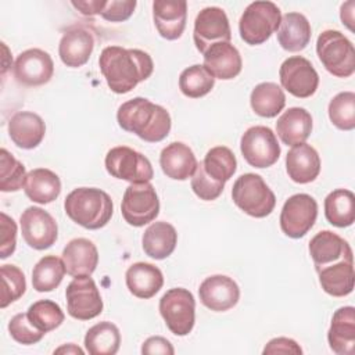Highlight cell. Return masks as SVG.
I'll list each match as a JSON object with an SVG mask.
<instances>
[{
	"mask_svg": "<svg viewBox=\"0 0 355 355\" xmlns=\"http://www.w3.org/2000/svg\"><path fill=\"white\" fill-rule=\"evenodd\" d=\"M19 225L25 243L33 250H47L57 241V222L40 207H28L19 218Z\"/></svg>",
	"mask_w": 355,
	"mask_h": 355,
	"instance_id": "cell-15",
	"label": "cell"
},
{
	"mask_svg": "<svg viewBox=\"0 0 355 355\" xmlns=\"http://www.w3.org/2000/svg\"><path fill=\"white\" fill-rule=\"evenodd\" d=\"M309 255L316 272L344 259H354L349 244L331 230L316 233L309 241Z\"/></svg>",
	"mask_w": 355,
	"mask_h": 355,
	"instance_id": "cell-18",
	"label": "cell"
},
{
	"mask_svg": "<svg viewBox=\"0 0 355 355\" xmlns=\"http://www.w3.org/2000/svg\"><path fill=\"white\" fill-rule=\"evenodd\" d=\"M62 262L69 276H90L98 263V251L89 239H73L62 250Z\"/></svg>",
	"mask_w": 355,
	"mask_h": 355,
	"instance_id": "cell-22",
	"label": "cell"
},
{
	"mask_svg": "<svg viewBox=\"0 0 355 355\" xmlns=\"http://www.w3.org/2000/svg\"><path fill=\"white\" fill-rule=\"evenodd\" d=\"M153 19L164 39L176 40L186 28L187 3L184 0H155L153 3Z\"/></svg>",
	"mask_w": 355,
	"mask_h": 355,
	"instance_id": "cell-19",
	"label": "cell"
},
{
	"mask_svg": "<svg viewBox=\"0 0 355 355\" xmlns=\"http://www.w3.org/2000/svg\"><path fill=\"white\" fill-rule=\"evenodd\" d=\"M280 83L290 94L298 98H308L315 94L319 86V75L309 60L302 55L286 58L279 69Z\"/></svg>",
	"mask_w": 355,
	"mask_h": 355,
	"instance_id": "cell-14",
	"label": "cell"
},
{
	"mask_svg": "<svg viewBox=\"0 0 355 355\" xmlns=\"http://www.w3.org/2000/svg\"><path fill=\"white\" fill-rule=\"evenodd\" d=\"M312 132V116L302 107H291L284 111L276 122V133L286 146L305 143Z\"/></svg>",
	"mask_w": 355,
	"mask_h": 355,
	"instance_id": "cell-27",
	"label": "cell"
},
{
	"mask_svg": "<svg viewBox=\"0 0 355 355\" xmlns=\"http://www.w3.org/2000/svg\"><path fill=\"white\" fill-rule=\"evenodd\" d=\"M329 118L340 130H352L355 128V93L341 92L329 103Z\"/></svg>",
	"mask_w": 355,
	"mask_h": 355,
	"instance_id": "cell-40",
	"label": "cell"
},
{
	"mask_svg": "<svg viewBox=\"0 0 355 355\" xmlns=\"http://www.w3.org/2000/svg\"><path fill=\"white\" fill-rule=\"evenodd\" d=\"M46 135V123L32 111H18L8 121V136L12 143L24 150L37 147Z\"/></svg>",
	"mask_w": 355,
	"mask_h": 355,
	"instance_id": "cell-21",
	"label": "cell"
},
{
	"mask_svg": "<svg viewBox=\"0 0 355 355\" xmlns=\"http://www.w3.org/2000/svg\"><path fill=\"white\" fill-rule=\"evenodd\" d=\"M191 189L200 200L212 201V200H216L222 194V191L225 189V183H219V182L214 180L205 172L202 162H198L197 168L191 176Z\"/></svg>",
	"mask_w": 355,
	"mask_h": 355,
	"instance_id": "cell-44",
	"label": "cell"
},
{
	"mask_svg": "<svg viewBox=\"0 0 355 355\" xmlns=\"http://www.w3.org/2000/svg\"><path fill=\"white\" fill-rule=\"evenodd\" d=\"M116 121L123 130L148 143L164 140L172 126L169 112L144 97H133L122 103L116 111Z\"/></svg>",
	"mask_w": 355,
	"mask_h": 355,
	"instance_id": "cell-2",
	"label": "cell"
},
{
	"mask_svg": "<svg viewBox=\"0 0 355 355\" xmlns=\"http://www.w3.org/2000/svg\"><path fill=\"white\" fill-rule=\"evenodd\" d=\"M316 54L327 72L349 78L355 72V49L340 31H323L316 40Z\"/></svg>",
	"mask_w": 355,
	"mask_h": 355,
	"instance_id": "cell-5",
	"label": "cell"
},
{
	"mask_svg": "<svg viewBox=\"0 0 355 355\" xmlns=\"http://www.w3.org/2000/svg\"><path fill=\"white\" fill-rule=\"evenodd\" d=\"M94 49L93 33L83 26H72L65 31L58 44V55L64 65L79 68L85 65Z\"/></svg>",
	"mask_w": 355,
	"mask_h": 355,
	"instance_id": "cell-20",
	"label": "cell"
},
{
	"mask_svg": "<svg viewBox=\"0 0 355 355\" xmlns=\"http://www.w3.org/2000/svg\"><path fill=\"white\" fill-rule=\"evenodd\" d=\"M319 283L324 293L333 297H345L352 293L355 284L354 259H344L318 272Z\"/></svg>",
	"mask_w": 355,
	"mask_h": 355,
	"instance_id": "cell-32",
	"label": "cell"
},
{
	"mask_svg": "<svg viewBox=\"0 0 355 355\" xmlns=\"http://www.w3.org/2000/svg\"><path fill=\"white\" fill-rule=\"evenodd\" d=\"M202 55V65L214 78L229 80L241 72V55L230 43H216L211 46Z\"/></svg>",
	"mask_w": 355,
	"mask_h": 355,
	"instance_id": "cell-24",
	"label": "cell"
},
{
	"mask_svg": "<svg viewBox=\"0 0 355 355\" xmlns=\"http://www.w3.org/2000/svg\"><path fill=\"white\" fill-rule=\"evenodd\" d=\"M265 355L266 354H302L301 347L294 341L293 338L287 337H276L272 338L263 348L262 351Z\"/></svg>",
	"mask_w": 355,
	"mask_h": 355,
	"instance_id": "cell-47",
	"label": "cell"
},
{
	"mask_svg": "<svg viewBox=\"0 0 355 355\" xmlns=\"http://www.w3.org/2000/svg\"><path fill=\"white\" fill-rule=\"evenodd\" d=\"M200 301L214 312H225L236 306L240 298L239 284L226 275H212L198 287Z\"/></svg>",
	"mask_w": 355,
	"mask_h": 355,
	"instance_id": "cell-17",
	"label": "cell"
},
{
	"mask_svg": "<svg viewBox=\"0 0 355 355\" xmlns=\"http://www.w3.org/2000/svg\"><path fill=\"white\" fill-rule=\"evenodd\" d=\"M159 313L175 336H187L196 322V300L183 287L168 290L159 300Z\"/></svg>",
	"mask_w": 355,
	"mask_h": 355,
	"instance_id": "cell-7",
	"label": "cell"
},
{
	"mask_svg": "<svg viewBox=\"0 0 355 355\" xmlns=\"http://www.w3.org/2000/svg\"><path fill=\"white\" fill-rule=\"evenodd\" d=\"M327 341L333 352L338 355H352L355 349V308H338L327 331Z\"/></svg>",
	"mask_w": 355,
	"mask_h": 355,
	"instance_id": "cell-26",
	"label": "cell"
},
{
	"mask_svg": "<svg viewBox=\"0 0 355 355\" xmlns=\"http://www.w3.org/2000/svg\"><path fill=\"white\" fill-rule=\"evenodd\" d=\"M193 39L201 54L216 43H230L232 31L226 12L214 6L202 8L194 21Z\"/></svg>",
	"mask_w": 355,
	"mask_h": 355,
	"instance_id": "cell-13",
	"label": "cell"
},
{
	"mask_svg": "<svg viewBox=\"0 0 355 355\" xmlns=\"http://www.w3.org/2000/svg\"><path fill=\"white\" fill-rule=\"evenodd\" d=\"M0 258H8L17 247V223L6 212L0 214Z\"/></svg>",
	"mask_w": 355,
	"mask_h": 355,
	"instance_id": "cell-45",
	"label": "cell"
},
{
	"mask_svg": "<svg viewBox=\"0 0 355 355\" xmlns=\"http://www.w3.org/2000/svg\"><path fill=\"white\" fill-rule=\"evenodd\" d=\"M233 202L252 218H265L276 205V196L265 180L257 173H244L232 187Z\"/></svg>",
	"mask_w": 355,
	"mask_h": 355,
	"instance_id": "cell-4",
	"label": "cell"
},
{
	"mask_svg": "<svg viewBox=\"0 0 355 355\" xmlns=\"http://www.w3.org/2000/svg\"><path fill=\"white\" fill-rule=\"evenodd\" d=\"M312 36L311 24L301 12H287L282 15L277 28V42L286 51L297 53L304 50Z\"/></svg>",
	"mask_w": 355,
	"mask_h": 355,
	"instance_id": "cell-29",
	"label": "cell"
},
{
	"mask_svg": "<svg viewBox=\"0 0 355 355\" xmlns=\"http://www.w3.org/2000/svg\"><path fill=\"white\" fill-rule=\"evenodd\" d=\"M121 212L123 219L135 227L153 222L159 214V200L155 187L150 183H130L122 197Z\"/></svg>",
	"mask_w": 355,
	"mask_h": 355,
	"instance_id": "cell-8",
	"label": "cell"
},
{
	"mask_svg": "<svg viewBox=\"0 0 355 355\" xmlns=\"http://www.w3.org/2000/svg\"><path fill=\"white\" fill-rule=\"evenodd\" d=\"M201 162L205 172L219 183H226L237 169V161L233 151L225 146H216L208 150Z\"/></svg>",
	"mask_w": 355,
	"mask_h": 355,
	"instance_id": "cell-37",
	"label": "cell"
},
{
	"mask_svg": "<svg viewBox=\"0 0 355 355\" xmlns=\"http://www.w3.org/2000/svg\"><path fill=\"white\" fill-rule=\"evenodd\" d=\"M135 0H110L105 1L100 15L110 22L126 21L136 8Z\"/></svg>",
	"mask_w": 355,
	"mask_h": 355,
	"instance_id": "cell-46",
	"label": "cell"
},
{
	"mask_svg": "<svg viewBox=\"0 0 355 355\" xmlns=\"http://www.w3.org/2000/svg\"><path fill=\"white\" fill-rule=\"evenodd\" d=\"M252 111L262 118H275L286 105L283 89L273 82L258 83L250 96Z\"/></svg>",
	"mask_w": 355,
	"mask_h": 355,
	"instance_id": "cell-33",
	"label": "cell"
},
{
	"mask_svg": "<svg viewBox=\"0 0 355 355\" xmlns=\"http://www.w3.org/2000/svg\"><path fill=\"white\" fill-rule=\"evenodd\" d=\"M104 164L112 178L130 183H146L154 178L148 158L126 146H116L108 150Z\"/></svg>",
	"mask_w": 355,
	"mask_h": 355,
	"instance_id": "cell-9",
	"label": "cell"
},
{
	"mask_svg": "<svg viewBox=\"0 0 355 355\" xmlns=\"http://www.w3.org/2000/svg\"><path fill=\"white\" fill-rule=\"evenodd\" d=\"M280 8L272 1H254L248 4L239 21L241 39L251 46L265 43L280 25Z\"/></svg>",
	"mask_w": 355,
	"mask_h": 355,
	"instance_id": "cell-6",
	"label": "cell"
},
{
	"mask_svg": "<svg viewBox=\"0 0 355 355\" xmlns=\"http://www.w3.org/2000/svg\"><path fill=\"white\" fill-rule=\"evenodd\" d=\"M318 218L316 200L305 193H298L286 200L280 212V229L291 239L304 237Z\"/></svg>",
	"mask_w": 355,
	"mask_h": 355,
	"instance_id": "cell-11",
	"label": "cell"
},
{
	"mask_svg": "<svg viewBox=\"0 0 355 355\" xmlns=\"http://www.w3.org/2000/svg\"><path fill=\"white\" fill-rule=\"evenodd\" d=\"M24 191L33 202L50 204L61 193V180L55 172L47 168H36L26 173Z\"/></svg>",
	"mask_w": 355,
	"mask_h": 355,
	"instance_id": "cell-30",
	"label": "cell"
},
{
	"mask_svg": "<svg viewBox=\"0 0 355 355\" xmlns=\"http://www.w3.org/2000/svg\"><path fill=\"white\" fill-rule=\"evenodd\" d=\"M67 216L79 226L97 230L104 227L114 212L111 197L97 187L73 189L64 201Z\"/></svg>",
	"mask_w": 355,
	"mask_h": 355,
	"instance_id": "cell-3",
	"label": "cell"
},
{
	"mask_svg": "<svg viewBox=\"0 0 355 355\" xmlns=\"http://www.w3.org/2000/svg\"><path fill=\"white\" fill-rule=\"evenodd\" d=\"M125 282L130 294L141 300H148L161 290L164 276L155 265L148 262H136L128 268Z\"/></svg>",
	"mask_w": 355,
	"mask_h": 355,
	"instance_id": "cell-28",
	"label": "cell"
},
{
	"mask_svg": "<svg viewBox=\"0 0 355 355\" xmlns=\"http://www.w3.org/2000/svg\"><path fill=\"white\" fill-rule=\"evenodd\" d=\"M26 179V171L22 162H19L6 148L0 150V190L3 193L18 191Z\"/></svg>",
	"mask_w": 355,
	"mask_h": 355,
	"instance_id": "cell-41",
	"label": "cell"
},
{
	"mask_svg": "<svg viewBox=\"0 0 355 355\" xmlns=\"http://www.w3.org/2000/svg\"><path fill=\"white\" fill-rule=\"evenodd\" d=\"M178 233L176 229L164 220L151 223L143 233L141 247L146 255L153 259L168 258L176 247Z\"/></svg>",
	"mask_w": 355,
	"mask_h": 355,
	"instance_id": "cell-31",
	"label": "cell"
},
{
	"mask_svg": "<svg viewBox=\"0 0 355 355\" xmlns=\"http://www.w3.org/2000/svg\"><path fill=\"white\" fill-rule=\"evenodd\" d=\"M141 354H164V355H172L175 354V349L169 340L161 337V336H153L148 337L143 345H141Z\"/></svg>",
	"mask_w": 355,
	"mask_h": 355,
	"instance_id": "cell-48",
	"label": "cell"
},
{
	"mask_svg": "<svg viewBox=\"0 0 355 355\" xmlns=\"http://www.w3.org/2000/svg\"><path fill=\"white\" fill-rule=\"evenodd\" d=\"M10 336L22 345H32L39 343L46 333L36 329L28 318V313H17L8 322Z\"/></svg>",
	"mask_w": 355,
	"mask_h": 355,
	"instance_id": "cell-43",
	"label": "cell"
},
{
	"mask_svg": "<svg viewBox=\"0 0 355 355\" xmlns=\"http://www.w3.org/2000/svg\"><path fill=\"white\" fill-rule=\"evenodd\" d=\"M71 4L80 11L83 15H96L101 12L105 1L104 0H89V1H71Z\"/></svg>",
	"mask_w": 355,
	"mask_h": 355,
	"instance_id": "cell-49",
	"label": "cell"
},
{
	"mask_svg": "<svg viewBox=\"0 0 355 355\" xmlns=\"http://www.w3.org/2000/svg\"><path fill=\"white\" fill-rule=\"evenodd\" d=\"M197 164L198 161L193 150L182 141L169 143L159 154L162 172L173 180H187L191 178Z\"/></svg>",
	"mask_w": 355,
	"mask_h": 355,
	"instance_id": "cell-25",
	"label": "cell"
},
{
	"mask_svg": "<svg viewBox=\"0 0 355 355\" xmlns=\"http://www.w3.org/2000/svg\"><path fill=\"white\" fill-rule=\"evenodd\" d=\"M54 354H83V349H80L79 347H76L75 344H67V345H61L60 348L54 349Z\"/></svg>",
	"mask_w": 355,
	"mask_h": 355,
	"instance_id": "cell-51",
	"label": "cell"
},
{
	"mask_svg": "<svg viewBox=\"0 0 355 355\" xmlns=\"http://www.w3.org/2000/svg\"><path fill=\"white\" fill-rule=\"evenodd\" d=\"M67 311L78 320H90L103 312V300L90 276H76L65 290Z\"/></svg>",
	"mask_w": 355,
	"mask_h": 355,
	"instance_id": "cell-12",
	"label": "cell"
},
{
	"mask_svg": "<svg viewBox=\"0 0 355 355\" xmlns=\"http://www.w3.org/2000/svg\"><path fill=\"white\" fill-rule=\"evenodd\" d=\"M12 73L15 80L22 86H42L53 78L54 62L47 51L42 49H28L17 57Z\"/></svg>",
	"mask_w": 355,
	"mask_h": 355,
	"instance_id": "cell-16",
	"label": "cell"
},
{
	"mask_svg": "<svg viewBox=\"0 0 355 355\" xmlns=\"http://www.w3.org/2000/svg\"><path fill=\"white\" fill-rule=\"evenodd\" d=\"M26 313L32 324L43 333H49L60 327L65 319L61 306L51 300H39L33 302L28 308Z\"/></svg>",
	"mask_w": 355,
	"mask_h": 355,
	"instance_id": "cell-39",
	"label": "cell"
},
{
	"mask_svg": "<svg viewBox=\"0 0 355 355\" xmlns=\"http://www.w3.org/2000/svg\"><path fill=\"white\" fill-rule=\"evenodd\" d=\"M354 8H355V1L349 0V1H345L340 10V18H341L343 24L349 31H354V25H352L354 24Z\"/></svg>",
	"mask_w": 355,
	"mask_h": 355,
	"instance_id": "cell-50",
	"label": "cell"
},
{
	"mask_svg": "<svg viewBox=\"0 0 355 355\" xmlns=\"http://www.w3.org/2000/svg\"><path fill=\"white\" fill-rule=\"evenodd\" d=\"M324 216L336 227H348L355 220V196L351 190L336 189L324 198Z\"/></svg>",
	"mask_w": 355,
	"mask_h": 355,
	"instance_id": "cell-34",
	"label": "cell"
},
{
	"mask_svg": "<svg viewBox=\"0 0 355 355\" xmlns=\"http://www.w3.org/2000/svg\"><path fill=\"white\" fill-rule=\"evenodd\" d=\"M1 301L0 306L6 308L19 300L26 290V280L22 270L15 265H1Z\"/></svg>",
	"mask_w": 355,
	"mask_h": 355,
	"instance_id": "cell-42",
	"label": "cell"
},
{
	"mask_svg": "<svg viewBox=\"0 0 355 355\" xmlns=\"http://www.w3.org/2000/svg\"><path fill=\"white\" fill-rule=\"evenodd\" d=\"M240 150L245 162L254 168H269L280 157V146L276 135L268 126L248 128L240 140Z\"/></svg>",
	"mask_w": 355,
	"mask_h": 355,
	"instance_id": "cell-10",
	"label": "cell"
},
{
	"mask_svg": "<svg viewBox=\"0 0 355 355\" xmlns=\"http://www.w3.org/2000/svg\"><path fill=\"white\" fill-rule=\"evenodd\" d=\"M214 85L215 78L200 64L183 69L179 76V89L190 98H200L208 94L214 89Z\"/></svg>",
	"mask_w": 355,
	"mask_h": 355,
	"instance_id": "cell-38",
	"label": "cell"
},
{
	"mask_svg": "<svg viewBox=\"0 0 355 355\" xmlns=\"http://www.w3.org/2000/svg\"><path fill=\"white\" fill-rule=\"evenodd\" d=\"M286 171L288 178L300 184L313 182L320 173V158L318 151L306 143L294 146L286 155Z\"/></svg>",
	"mask_w": 355,
	"mask_h": 355,
	"instance_id": "cell-23",
	"label": "cell"
},
{
	"mask_svg": "<svg viewBox=\"0 0 355 355\" xmlns=\"http://www.w3.org/2000/svg\"><path fill=\"white\" fill-rule=\"evenodd\" d=\"M98 67L108 87L116 94L129 93L154 71L148 53L121 46L104 47L98 57Z\"/></svg>",
	"mask_w": 355,
	"mask_h": 355,
	"instance_id": "cell-1",
	"label": "cell"
},
{
	"mask_svg": "<svg viewBox=\"0 0 355 355\" xmlns=\"http://www.w3.org/2000/svg\"><path fill=\"white\" fill-rule=\"evenodd\" d=\"M121 345L119 329L108 322L92 326L85 336V348L90 355H114Z\"/></svg>",
	"mask_w": 355,
	"mask_h": 355,
	"instance_id": "cell-35",
	"label": "cell"
},
{
	"mask_svg": "<svg viewBox=\"0 0 355 355\" xmlns=\"http://www.w3.org/2000/svg\"><path fill=\"white\" fill-rule=\"evenodd\" d=\"M67 273L62 258L46 255L37 261L32 270V286L39 293H49L57 288Z\"/></svg>",
	"mask_w": 355,
	"mask_h": 355,
	"instance_id": "cell-36",
	"label": "cell"
}]
</instances>
